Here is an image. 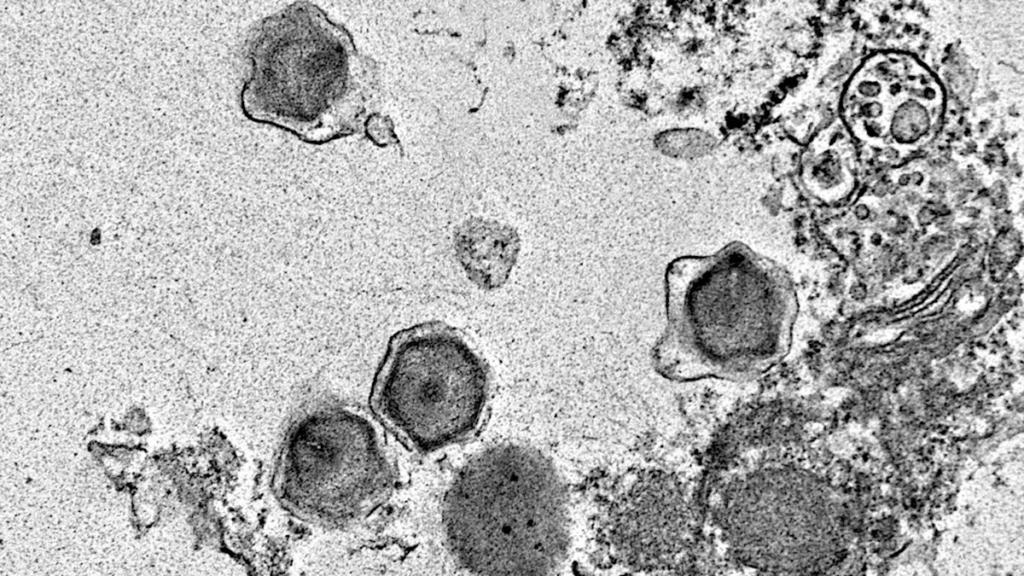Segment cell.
Returning <instances> with one entry per match:
<instances>
[{"mask_svg":"<svg viewBox=\"0 0 1024 576\" xmlns=\"http://www.w3.org/2000/svg\"><path fill=\"white\" fill-rule=\"evenodd\" d=\"M665 298L667 325L652 359L666 378L748 380L788 349L794 299L787 275L742 243L672 261Z\"/></svg>","mask_w":1024,"mask_h":576,"instance_id":"obj_1","label":"cell"},{"mask_svg":"<svg viewBox=\"0 0 1024 576\" xmlns=\"http://www.w3.org/2000/svg\"><path fill=\"white\" fill-rule=\"evenodd\" d=\"M245 50L252 66L241 91L247 118L309 144L364 131L378 66L319 7L295 2L264 18Z\"/></svg>","mask_w":1024,"mask_h":576,"instance_id":"obj_2","label":"cell"},{"mask_svg":"<svg viewBox=\"0 0 1024 576\" xmlns=\"http://www.w3.org/2000/svg\"><path fill=\"white\" fill-rule=\"evenodd\" d=\"M442 518L452 555L474 574H550L567 552L564 485L528 446L499 445L470 459L446 492Z\"/></svg>","mask_w":1024,"mask_h":576,"instance_id":"obj_3","label":"cell"},{"mask_svg":"<svg viewBox=\"0 0 1024 576\" xmlns=\"http://www.w3.org/2000/svg\"><path fill=\"white\" fill-rule=\"evenodd\" d=\"M396 460L384 424L364 408L310 402L289 424L272 489L294 517L319 526L357 523L391 495Z\"/></svg>","mask_w":1024,"mask_h":576,"instance_id":"obj_4","label":"cell"},{"mask_svg":"<svg viewBox=\"0 0 1024 576\" xmlns=\"http://www.w3.org/2000/svg\"><path fill=\"white\" fill-rule=\"evenodd\" d=\"M488 390L484 361L455 327L434 320L390 339L370 404L386 428L427 453L463 440L477 427Z\"/></svg>","mask_w":1024,"mask_h":576,"instance_id":"obj_5","label":"cell"},{"mask_svg":"<svg viewBox=\"0 0 1024 576\" xmlns=\"http://www.w3.org/2000/svg\"><path fill=\"white\" fill-rule=\"evenodd\" d=\"M455 257L479 289L492 291L508 280L520 252L517 232L506 225L470 220L454 235Z\"/></svg>","mask_w":1024,"mask_h":576,"instance_id":"obj_6","label":"cell"},{"mask_svg":"<svg viewBox=\"0 0 1024 576\" xmlns=\"http://www.w3.org/2000/svg\"><path fill=\"white\" fill-rule=\"evenodd\" d=\"M655 145L663 154L678 158L701 157L713 150L715 138L696 128L666 130L655 138Z\"/></svg>","mask_w":1024,"mask_h":576,"instance_id":"obj_7","label":"cell"},{"mask_svg":"<svg viewBox=\"0 0 1024 576\" xmlns=\"http://www.w3.org/2000/svg\"><path fill=\"white\" fill-rule=\"evenodd\" d=\"M858 89L861 92V94L866 95L868 97L876 96L881 91L880 85L877 82L869 81L862 82L858 86Z\"/></svg>","mask_w":1024,"mask_h":576,"instance_id":"obj_8","label":"cell"},{"mask_svg":"<svg viewBox=\"0 0 1024 576\" xmlns=\"http://www.w3.org/2000/svg\"><path fill=\"white\" fill-rule=\"evenodd\" d=\"M881 113V106L878 103H870L864 107V114L867 116L876 117Z\"/></svg>","mask_w":1024,"mask_h":576,"instance_id":"obj_9","label":"cell"},{"mask_svg":"<svg viewBox=\"0 0 1024 576\" xmlns=\"http://www.w3.org/2000/svg\"><path fill=\"white\" fill-rule=\"evenodd\" d=\"M850 65L851 61L849 59H843L836 68V74H844L849 69Z\"/></svg>","mask_w":1024,"mask_h":576,"instance_id":"obj_10","label":"cell"}]
</instances>
